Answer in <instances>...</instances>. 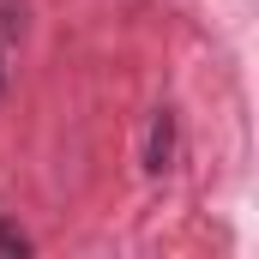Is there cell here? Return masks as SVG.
Segmentation results:
<instances>
[{
  "label": "cell",
  "instance_id": "1",
  "mask_svg": "<svg viewBox=\"0 0 259 259\" xmlns=\"http://www.w3.org/2000/svg\"><path fill=\"white\" fill-rule=\"evenodd\" d=\"M169 163H175V115L163 109V115L151 121V139H145V169H151V175H163Z\"/></svg>",
  "mask_w": 259,
  "mask_h": 259
},
{
  "label": "cell",
  "instance_id": "2",
  "mask_svg": "<svg viewBox=\"0 0 259 259\" xmlns=\"http://www.w3.org/2000/svg\"><path fill=\"white\" fill-rule=\"evenodd\" d=\"M0 253H30V235L12 229V223H0Z\"/></svg>",
  "mask_w": 259,
  "mask_h": 259
},
{
  "label": "cell",
  "instance_id": "3",
  "mask_svg": "<svg viewBox=\"0 0 259 259\" xmlns=\"http://www.w3.org/2000/svg\"><path fill=\"white\" fill-rule=\"evenodd\" d=\"M6 36H12V30L0 24V84H6Z\"/></svg>",
  "mask_w": 259,
  "mask_h": 259
}]
</instances>
